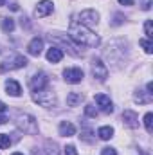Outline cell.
Here are the masks:
<instances>
[{
	"label": "cell",
	"instance_id": "6da1fadb",
	"mask_svg": "<svg viewBox=\"0 0 153 155\" xmlns=\"http://www.w3.org/2000/svg\"><path fill=\"white\" fill-rule=\"evenodd\" d=\"M69 36L79 47H97L101 43V38L92 29H88L86 25L79 24L77 20L70 22V25H69Z\"/></svg>",
	"mask_w": 153,
	"mask_h": 155
},
{
	"label": "cell",
	"instance_id": "7a4b0ae2",
	"mask_svg": "<svg viewBox=\"0 0 153 155\" xmlns=\"http://www.w3.org/2000/svg\"><path fill=\"white\" fill-rule=\"evenodd\" d=\"M16 126H18V130H22L24 134H29V135L38 134V123L31 114H18L16 116Z\"/></svg>",
	"mask_w": 153,
	"mask_h": 155
},
{
	"label": "cell",
	"instance_id": "3957f363",
	"mask_svg": "<svg viewBox=\"0 0 153 155\" xmlns=\"http://www.w3.org/2000/svg\"><path fill=\"white\" fill-rule=\"evenodd\" d=\"M33 99L38 103L40 107H45V108H52V107H56V103H58L56 94H54L49 87L43 88V90H38V92H33Z\"/></svg>",
	"mask_w": 153,
	"mask_h": 155
},
{
	"label": "cell",
	"instance_id": "277c9868",
	"mask_svg": "<svg viewBox=\"0 0 153 155\" xmlns=\"http://www.w3.org/2000/svg\"><path fill=\"white\" fill-rule=\"evenodd\" d=\"M27 65V60L22 54H11L9 58H5L0 63V72H7V71H16V69H24Z\"/></svg>",
	"mask_w": 153,
	"mask_h": 155
},
{
	"label": "cell",
	"instance_id": "5b68a950",
	"mask_svg": "<svg viewBox=\"0 0 153 155\" xmlns=\"http://www.w3.org/2000/svg\"><path fill=\"white\" fill-rule=\"evenodd\" d=\"M50 40H54L56 43H60V45H61L60 49H67L72 56H81V54H83L81 51H77L79 45L74 43V41L70 40V36H67V35H60V33H56V35H50Z\"/></svg>",
	"mask_w": 153,
	"mask_h": 155
},
{
	"label": "cell",
	"instance_id": "8992f818",
	"mask_svg": "<svg viewBox=\"0 0 153 155\" xmlns=\"http://www.w3.org/2000/svg\"><path fill=\"white\" fill-rule=\"evenodd\" d=\"M77 18H79L77 22L83 24V25H86L88 29L99 24V13L94 11V9H85V11H81V13L77 15Z\"/></svg>",
	"mask_w": 153,
	"mask_h": 155
},
{
	"label": "cell",
	"instance_id": "52a82bcc",
	"mask_svg": "<svg viewBox=\"0 0 153 155\" xmlns=\"http://www.w3.org/2000/svg\"><path fill=\"white\" fill-rule=\"evenodd\" d=\"M90 71H92V76L96 78L97 81H105L108 78V69L103 63V60H99V58H94L90 61Z\"/></svg>",
	"mask_w": 153,
	"mask_h": 155
},
{
	"label": "cell",
	"instance_id": "ba28073f",
	"mask_svg": "<svg viewBox=\"0 0 153 155\" xmlns=\"http://www.w3.org/2000/svg\"><path fill=\"white\" fill-rule=\"evenodd\" d=\"M29 87H31L33 92H38V90L47 88V87H49V78H47V74H45V72H36L34 76L31 78Z\"/></svg>",
	"mask_w": 153,
	"mask_h": 155
},
{
	"label": "cell",
	"instance_id": "9c48e42d",
	"mask_svg": "<svg viewBox=\"0 0 153 155\" xmlns=\"http://www.w3.org/2000/svg\"><path fill=\"white\" fill-rule=\"evenodd\" d=\"M63 79L70 85H76V83H81L83 79V71L77 69V67H72V69H65L63 71Z\"/></svg>",
	"mask_w": 153,
	"mask_h": 155
},
{
	"label": "cell",
	"instance_id": "30bf717a",
	"mask_svg": "<svg viewBox=\"0 0 153 155\" xmlns=\"http://www.w3.org/2000/svg\"><path fill=\"white\" fill-rule=\"evenodd\" d=\"M96 103H97V107H99V110L103 114H112L114 112V103L110 101V97L106 94H97L96 96Z\"/></svg>",
	"mask_w": 153,
	"mask_h": 155
},
{
	"label": "cell",
	"instance_id": "8fae6325",
	"mask_svg": "<svg viewBox=\"0 0 153 155\" xmlns=\"http://www.w3.org/2000/svg\"><path fill=\"white\" fill-rule=\"evenodd\" d=\"M52 11H54V4H52L50 0H41V2H38V5H36V9H34V15H36L38 18H43V16L50 15Z\"/></svg>",
	"mask_w": 153,
	"mask_h": 155
},
{
	"label": "cell",
	"instance_id": "7c38bea8",
	"mask_svg": "<svg viewBox=\"0 0 153 155\" xmlns=\"http://www.w3.org/2000/svg\"><path fill=\"white\" fill-rule=\"evenodd\" d=\"M121 119H122V123H124L128 128H137V126H139V116H137L133 110H124L122 116H121Z\"/></svg>",
	"mask_w": 153,
	"mask_h": 155
},
{
	"label": "cell",
	"instance_id": "4fadbf2b",
	"mask_svg": "<svg viewBox=\"0 0 153 155\" xmlns=\"http://www.w3.org/2000/svg\"><path fill=\"white\" fill-rule=\"evenodd\" d=\"M41 51H43V40L41 38H33L29 41V45H27V52L31 54V56H40L41 54Z\"/></svg>",
	"mask_w": 153,
	"mask_h": 155
},
{
	"label": "cell",
	"instance_id": "5bb4252c",
	"mask_svg": "<svg viewBox=\"0 0 153 155\" xmlns=\"http://www.w3.org/2000/svg\"><path fill=\"white\" fill-rule=\"evenodd\" d=\"M58 132L63 137H72V135H76V126L72 123H69V121H61L60 126H58Z\"/></svg>",
	"mask_w": 153,
	"mask_h": 155
},
{
	"label": "cell",
	"instance_id": "9a60e30c",
	"mask_svg": "<svg viewBox=\"0 0 153 155\" xmlns=\"http://www.w3.org/2000/svg\"><path fill=\"white\" fill-rule=\"evenodd\" d=\"M47 60L50 61V63H60L61 60H63V51L60 49V47H50L49 51H47Z\"/></svg>",
	"mask_w": 153,
	"mask_h": 155
},
{
	"label": "cell",
	"instance_id": "2e32d148",
	"mask_svg": "<svg viewBox=\"0 0 153 155\" xmlns=\"http://www.w3.org/2000/svg\"><path fill=\"white\" fill-rule=\"evenodd\" d=\"M5 90H7V94L13 96V97H18V96L22 94V87H20V83L15 81V79H7V81H5Z\"/></svg>",
	"mask_w": 153,
	"mask_h": 155
},
{
	"label": "cell",
	"instance_id": "e0dca14e",
	"mask_svg": "<svg viewBox=\"0 0 153 155\" xmlns=\"http://www.w3.org/2000/svg\"><path fill=\"white\" fill-rule=\"evenodd\" d=\"M81 101H83V94L81 92H70L67 96V105L69 107H77Z\"/></svg>",
	"mask_w": 153,
	"mask_h": 155
},
{
	"label": "cell",
	"instance_id": "ac0fdd59",
	"mask_svg": "<svg viewBox=\"0 0 153 155\" xmlns=\"http://www.w3.org/2000/svg\"><path fill=\"white\" fill-rule=\"evenodd\" d=\"M97 135H99V139L108 141V139L114 137V128H112V126H101V128L97 130Z\"/></svg>",
	"mask_w": 153,
	"mask_h": 155
},
{
	"label": "cell",
	"instance_id": "d6986e66",
	"mask_svg": "<svg viewBox=\"0 0 153 155\" xmlns=\"http://www.w3.org/2000/svg\"><path fill=\"white\" fill-rule=\"evenodd\" d=\"M2 31L4 33H13L15 31V20L13 18H2Z\"/></svg>",
	"mask_w": 153,
	"mask_h": 155
},
{
	"label": "cell",
	"instance_id": "ffe728a7",
	"mask_svg": "<svg viewBox=\"0 0 153 155\" xmlns=\"http://www.w3.org/2000/svg\"><path fill=\"white\" fill-rule=\"evenodd\" d=\"M139 43H141V47L144 49L146 54H151L153 52V43H151V40L150 38H141L139 40Z\"/></svg>",
	"mask_w": 153,
	"mask_h": 155
},
{
	"label": "cell",
	"instance_id": "44dd1931",
	"mask_svg": "<svg viewBox=\"0 0 153 155\" xmlns=\"http://www.w3.org/2000/svg\"><path fill=\"white\" fill-rule=\"evenodd\" d=\"M133 99H135L137 103H141V105H146V103H150V101H151V96H150V94H148V96H144V94L139 90V92H135Z\"/></svg>",
	"mask_w": 153,
	"mask_h": 155
},
{
	"label": "cell",
	"instance_id": "7402d4cb",
	"mask_svg": "<svg viewBox=\"0 0 153 155\" xmlns=\"http://www.w3.org/2000/svg\"><path fill=\"white\" fill-rule=\"evenodd\" d=\"M11 146V137L7 134H0V150H7Z\"/></svg>",
	"mask_w": 153,
	"mask_h": 155
},
{
	"label": "cell",
	"instance_id": "603a6c76",
	"mask_svg": "<svg viewBox=\"0 0 153 155\" xmlns=\"http://www.w3.org/2000/svg\"><path fill=\"white\" fill-rule=\"evenodd\" d=\"M144 126H146V132H148V134L153 132V114L151 112H148V114L144 116Z\"/></svg>",
	"mask_w": 153,
	"mask_h": 155
},
{
	"label": "cell",
	"instance_id": "cb8c5ba5",
	"mask_svg": "<svg viewBox=\"0 0 153 155\" xmlns=\"http://www.w3.org/2000/svg\"><path fill=\"white\" fill-rule=\"evenodd\" d=\"M85 114H86L88 117H96L97 114H99V110H97L94 105H86V107H85Z\"/></svg>",
	"mask_w": 153,
	"mask_h": 155
},
{
	"label": "cell",
	"instance_id": "d4e9b609",
	"mask_svg": "<svg viewBox=\"0 0 153 155\" xmlns=\"http://www.w3.org/2000/svg\"><path fill=\"white\" fill-rule=\"evenodd\" d=\"M63 153H65V155H77L76 146H72V144H67V146L63 148Z\"/></svg>",
	"mask_w": 153,
	"mask_h": 155
},
{
	"label": "cell",
	"instance_id": "484cf974",
	"mask_svg": "<svg viewBox=\"0 0 153 155\" xmlns=\"http://www.w3.org/2000/svg\"><path fill=\"white\" fill-rule=\"evenodd\" d=\"M144 33H146V38L151 40V20H146V24H144Z\"/></svg>",
	"mask_w": 153,
	"mask_h": 155
},
{
	"label": "cell",
	"instance_id": "4316f807",
	"mask_svg": "<svg viewBox=\"0 0 153 155\" xmlns=\"http://www.w3.org/2000/svg\"><path fill=\"white\" fill-rule=\"evenodd\" d=\"M139 5H141V9L148 11V9L151 7V0H139Z\"/></svg>",
	"mask_w": 153,
	"mask_h": 155
},
{
	"label": "cell",
	"instance_id": "83f0119b",
	"mask_svg": "<svg viewBox=\"0 0 153 155\" xmlns=\"http://www.w3.org/2000/svg\"><path fill=\"white\" fill-rule=\"evenodd\" d=\"M101 155H117V152H115V148H112V146H106V148L101 150Z\"/></svg>",
	"mask_w": 153,
	"mask_h": 155
},
{
	"label": "cell",
	"instance_id": "f1b7e54d",
	"mask_svg": "<svg viewBox=\"0 0 153 155\" xmlns=\"http://www.w3.org/2000/svg\"><path fill=\"white\" fill-rule=\"evenodd\" d=\"M121 5H133V0H119Z\"/></svg>",
	"mask_w": 153,
	"mask_h": 155
},
{
	"label": "cell",
	"instance_id": "f546056e",
	"mask_svg": "<svg viewBox=\"0 0 153 155\" xmlns=\"http://www.w3.org/2000/svg\"><path fill=\"white\" fill-rule=\"evenodd\" d=\"M33 155H45V150H33Z\"/></svg>",
	"mask_w": 153,
	"mask_h": 155
},
{
	"label": "cell",
	"instance_id": "4dcf8cb0",
	"mask_svg": "<svg viewBox=\"0 0 153 155\" xmlns=\"http://www.w3.org/2000/svg\"><path fill=\"white\" fill-rule=\"evenodd\" d=\"M146 90H148V94H153V83H148V87H146Z\"/></svg>",
	"mask_w": 153,
	"mask_h": 155
},
{
	"label": "cell",
	"instance_id": "1f68e13d",
	"mask_svg": "<svg viewBox=\"0 0 153 155\" xmlns=\"http://www.w3.org/2000/svg\"><path fill=\"white\" fill-rule=\"evenodd\" d=\"M4 112H5V105L0 101V114H4Z\"/></svg>",
	"mask_w": 153,
	"mask_h": 155
},
{
	"label": "cell",
	"instance_id": "d6a6232c",
	"mask_svg": "<svg viewBox=\"0 0 153 155\" xmlns=\"http://www.w3.org/2000/svg\"><path fill=\"white\" fill-rule=\"evenodd\" d=\"M5 121H7V119H5V116H2V114H0V124H4Z\"/></svg>",
	"mask_w": 153,
	"mask_h": 155
},
{
	"label": "cell",
	"instance_id": "836d02e7",
	"mask_svg": "<svg viewBox=\"0 0 153 155\" xmlns=\"http://www.w3.org/2000/svg\"><path fill=\"white\" fill-rule=\"evenodd\" d=\"M11 155H24V153H20V152H15V153H11Z\"/></svg>",
	"mask_w": 153,
	"mask_h": 155
},
{
	"label": "cell",
	"instance_id": "e575fe53",
	"mask_svg": "<svg viewBox=\"0 0 153 155\" xmlns=\"http://www.w3.org/2000/svg\"><path fill=\"white\" fill-rule=\"evenodd\" d=\"M5 4V0H0V5H4Z\"/></svg>",
	"mask_w": 153,
	"mask_h": 155
}]
</instances>
